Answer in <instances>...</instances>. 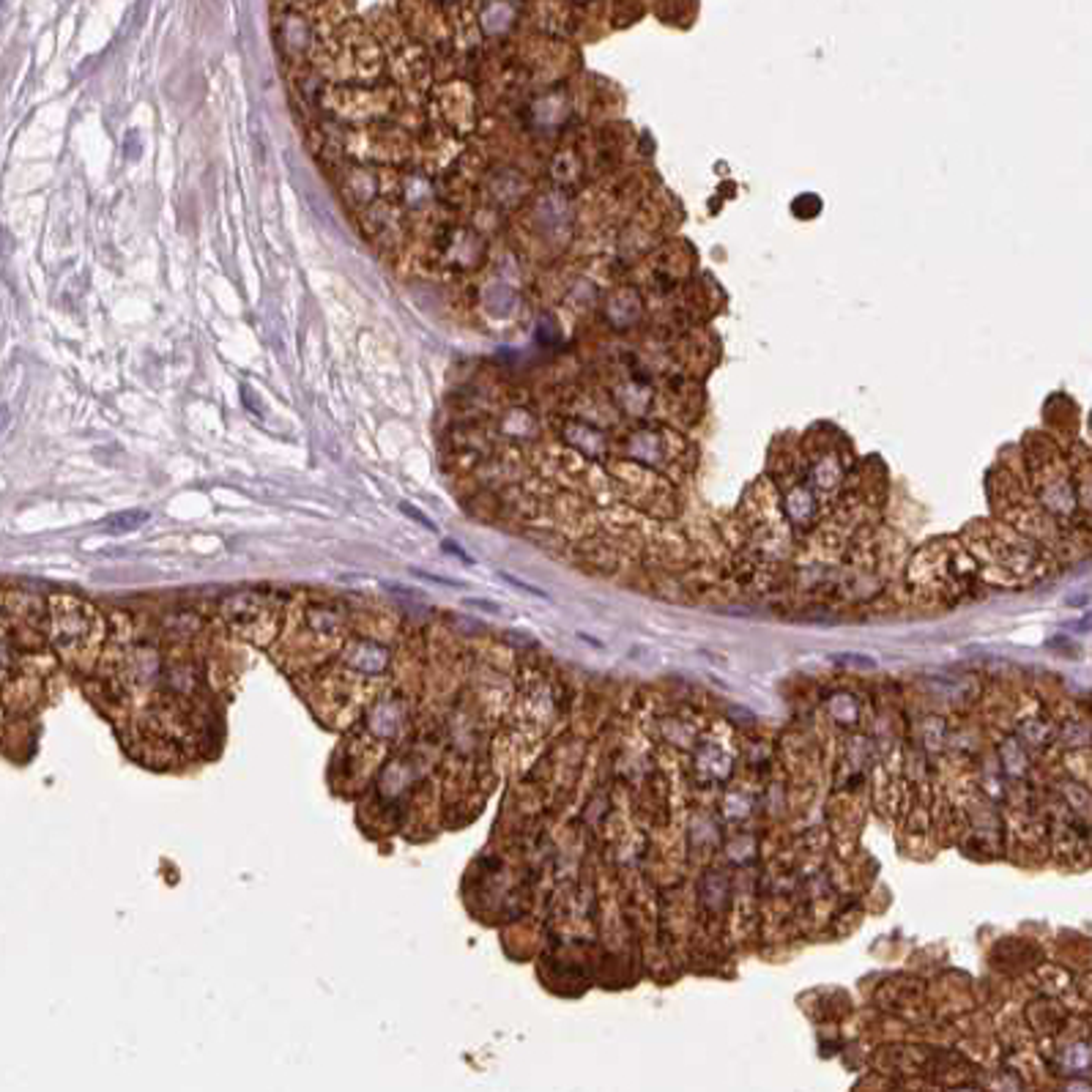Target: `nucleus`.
Wrapping results in <instances>:
<instances>
[{
  "label": "nucleus",
  "mask_w": 1092,
  "mask_h": 1092,
  "mask_svg": "<svg viewBox=\"0 0 1092 1092\" xmlns=\"http://www.w3.org/2000/svg\"><path fill=\"white\" fill-rule=\"evenodd\" d=\"M148 518H151V515H148L145 509H126V512H118V515L107 518L104 529L110 531V534H126V531L140 529Z\"/></svg>",
  "instance_id": "f257e3e1"
},
{
  "label": "nucleus",
  "mask_w": 1092,
  "mask_h": 1092,
  "mask_svg": "<svg viewBox=\"0 0 1092 1092\" xmlns=\"http://www.w3.org/2000/svg\"><path fill=\"white\" fill-rule=\"evenodd\" d=\"M501 581H507V584L518 586V589H523V592H529V595H534V597H540V600H551V597H548V592H542V589H537V586H531V584H526V581H520V578H515V575L501 573Z\"/></svg>",
  "instance_id": "f03ea898"
},
{
  "label": "nucleus",
  "mask_w": 1092,
  "mask_h": 1092,
  "mask_svg": "<svg viewBox=\"0 0 1092 1092\" xmlns=\"http://www.w3.org/2000/svg\"><path fill=\"white\" fill-rule=\"evenodd\" d=\"M468 608H476V611H487V614H501V606L498 603H490V600H476V597H468L463 600Z\"/></svg>",
  "instance_id": "7ed1b4c3"
},
{
  "label": "nucleus",
  "mask_w": 1092,
  "mask_h": 1092,
  "mask_svg": "<svg viewBox=\"0 0 1092 1092\" xmlns=\"http://www.w3.org/2000/svg\"><path fill=\"white\" fill-rule=\"evenodd\" d=\"M400 509H403V512H406V515H409V518H414V520H417V523H422V526H425V529H428V531H436V523H433L431 518H425V515H422L420 509H414V507H411V504H400Z\"/></svg>",
  "instance_id": "20e7f679"
},
{
  "label": "nucleus",
  "mask_w": 1092,
  "mask_h": 1092,
  "mask_svg": "<svg viewBox=\"0 0 1092 1092\" xmlns=\"http://www.w3.org/2000/svg\"><path fill=\"white\" fill-rule=\"evenodd\" d=\"M411 573L417 575V578H422V581H431V584H442V586H463V584H457V581H450V578H442V575H431V573H422V570H411Z\"/></svg>",
  "instance_id": "39448f33"
},
{
  "label": "nucleus",
  "mask_w": 1092,
  "mask_h": 1092,
  "mask_svg": "<svg viewBox=\"0 0 1092 1092\" xmlns=\"http://www.w3.org/2000/svg\"><path fill=\"white\" fill-rule=\"evenodd\" d=\"M444 548H447V551H450V553H457V556H460V559H463V562H471V556H468V553L460 551V548H457V545H453V542H444Z\"/></svg>",
  "instance_id": "423d86ee"
}]
</instances>
